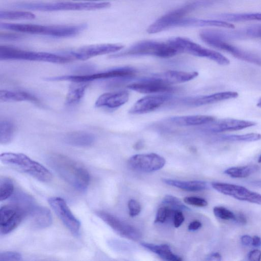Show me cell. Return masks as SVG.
<instances>
[{
	"instance_id": "1",
	"label": "cell",
	"mask_w": 261,
	"mask_h": 261,
	"mask_svg": "<svg viewBox=\"0 0 261 261\" xmlns=\"http://www.w3.org/2000/svg\"><path fill=\"white\" fill-rule=\"evenodd\" d=\"M47 161L51 168L66 182L79 191H86L90 175L82 165L66 155L56 153L49 154Z\"/></svg>"
},
{
	"instance_id": "2",
	"label": "cell",
	"mask_w": 261,
	"mask_h": 261,
	"mask_svg": "<svg viewBox=\"0 0 261 261\" xmlns=\"http://www.w3.org/2000/svg\"><path fill=\"white\" fill-rule=\"evenodd\" d=\"M1 162L7 166L26 173L44 182L52 179L50 172L39 163L21 153L4 152L0 155Z\"/></svg>"
},
{
	"instance_id": "3",
	"label": "cell",
	"mask_w": 261,
	"mask_h": 261,
	"mask_svg": "<svg viewBox=\"0 0 261 261\" xmlns=\"http://www.w3.org/2000/svg\"><path fill=\"white\" fill-rule=\"evenodd\" d=\"M179 51L167 41L166 42L153 40L138 42L126 49L111 56L112 58L128 56H153L163 58L172 57Z\"/></svg>"
},
{
	"instance_id": "4",
	"label": "cell",
	"mask_w": 261,
	"mask_h": 261,
	"mask_svg": "<svg viewBox=\"0 0 261 261\" xmlns=\"http://www.w3.org/2000/svg\"><path fill=\"white\" fill-rule=\"evenodd\" d=\"M72 60L67 55L29 51L13 46H0V60H24L61 64L70 62Z\"/></svg>"
},
{
	"instance_id": "5",
	"label": "cell",
	"mask_w": 261,
	"mask_h": 261,
	"mask_svg": "<svg viewBox=\"0 0 261 261\" xmlns=\"http://www.w3.org/2000/svg\"><path fill=\"white\" fill-rule=\"evenodd\" d=\"M211 3L207 0L197 1L174 9L155 20L147 28V31L149 34H155L175 28L176 24L187 14Z\"/></svg>"
},
{
	"instance_id": "6",
	"label": "cell",
	"mask_w": 261,
	"mask_h": 261,
	"mask_svg": "<svg viewBox=\"0 0 261 261\" xmlns=\"http://www.w3.org/2000/svg\"><path fill=\"white\" fill-rule=\"evenodd\" d=\"M111 4L102 3L59 2L55 3H20L13 5L15 8L42 11L64 10H91L109 7Z\"/></svg>"
},
{
	"instance_id": "7",
	"label": "cell",
	"mask_w": 261,
	"mask_h": 261,
	"mask_svg": "<svg viewBox=\"0 0 261 261\" xmlns=\"http://www.w3.org/2000/svg\"><path fill=\"white\" fill-rule=\"evenodd\" d=\"M167 41L176 48L179 53H186L193 56L207 58L222 65L230 63V61L221 54L201 46L187 38L177 37L170 38Z\"/></svg>"
},
{
	"instance_id": "8",
	"label": "cell",
	"mask_w": 261,
	"mask_h": 261,
	"mask_svg": "<svg viewBox=\"0 0 261 261\" xmlns=\"http://www.w3.org/2000/svg\"><path fill=\"white\" fill-rule=\"evenodd\" d=\"M136 69L129 67L113 68L100 72L85 75H60L45 79L48 81H68L75 83H88L91 81L114 78H126L134 76Z\"/></svg>"
},
{
	"instance_id": "9",
	"label": "cell",
	"mask_w": 261,
	"mask_h": 261,
	"mask_svg": "<svg viewBox=\"0 0 261 261\" xmlns=\"http://www.w3.org/2000/svg\"><path fill=\"white\" fill-rule=\"evenodd\" d=\"M25 216L24 209L15 203L2 206L0 209L1 234H7L14 230L25 218Z\"/></svg>"
},
{
	"instance_id": "10",
	"label": "cell",
	"mask_w": 261,
	"mask_h": 261,
	"mask_svg": "<svg viewBox=\"0 0 261 261\" xmlns=\"http://www.w3.org/2000/svg\"><path fill=\"white\" fill-rule=\"evenodd\" d=\"M200 39L208 45L230 53L240 60L261 65V58L252 53L241 49L221 39L199 33Z\"/></svg>"
},
{
	"instance_id": "11",
	"label": "cell",
	"mask_w": 261,
	"mask_h": 261,
	"mask_svg": "<svg viewBox=\"0 0 261 261\" xmlns=\"http://www.w3.org/2000/svg\"><path fill=\"white\" fill-rule=\"evenodd\" d=\"M48 203L66 227L74 235L80 232L81 223L74 216L66 202L60 197H51Z\"/></svg>"
},
{
	"instance_id": "12",
	"label": "cell",
	"mask_w": 261,
	"mask_h": 261,
	"mask_svg": "<svg viewBox=\"0 0 261 261\" xmlns=\"http://www.w3.org/2000/svg\"><path fill=\"white\" fill-rule=\"evenodd\" d=\"M95 213L121 237L133 241H138L141 238V233L138 229L116 216L103 211H98Z\"/></svg>"
},
{
	"instance_id": "13",
	"label": "cell",
	"mask_w": 261,
	"mask_h": 261,
	"mask_svg": "<svg viewBox=\"0 0 261 261\" xmlns=\"http://www.w3.org/2000/svg\"><path fill=\"white\" fill-rule=\"evenodd\" d=\"M212 187L219 192L237 199L261 205V194L239 185L213 182Z\"/></svg>"
},
{
	"instance_id": "14",
	"label": "cell",
	"mask_w": 261,
	"mask_h": 261,
	"mask_svg": "<svg viewBox=\"0 0 261 261\" xmlns=\"http://www.w3.org/2000/svg\"><path fill=\"white\" fill-rule=\"evenodd\" d=\"M165 163V159L155 153L135 154L128 161V166L131 169L143 172H151L160 170Z\"/></svg>"
},
{
	"instance_id": "15",
	"label": "cell",
	"mask_w": 261,
	"mask_h": 261,
	"mask_svg": "<svg viewBox=\"0 0 261 261\" xmlns=\"http://www.w3.org/2000/svg\"><path fill=\"white\" fill-rule=\"evenodd\" d=\"M205 33L224 41L246 38H261V24H254L235 30L205 29Z\"/></svg>"
},
{
	"instance_id": "16",
	"label": "cell",
	"mask_w": 261,
	"mask_h": 261,
	"mask_svg": "<svg viewBox=\"0 0 261 261\" xmlns=\"http://www.w3.org/2000/svg\"><path fill=\"white\" fill-rule=\"evenodd\" d=\"M124 46L120 44H100L84 46L68 51L67 55L73 59L86 60L92 57L114 53L121 50Z\"/></svg>"
},
{
	"instance_id": "17",
	"label": "cell",
	"mask_w": 261,
	"mask_h": 261,
	"mask_svg": "<svg viewBox=\"0 0 261 261\" xmlns=\"http://www.w3.org/2000/svg\"><path fill=\"white\" fill-rule=\"evenodd\" d=\"M25 218L32 227L37 229L45 228L52 223V217L49 210L44 206L36 205L33 201L24 208Z\"/></svg>"
},
{
	"instance_id": "18",
	"label": "cell",
	"mask_w": 261,
	"mask_h": 261,
	"mask_svg": "<svg viewBox=\"0 0 261 261\" xmlns=\"http://www.w3.org/2000/svg\"><path fill=\"white\" fill-rule=\"evenodd\" d=\"M255 124V122L250 121L227 118L217 121L215 120L210 123L203 125L201 130L212 133H221L241 130Z\"/></svg>"
},
{
	"instance_id": "19",
	"label": "cell",
	"mask_w": 261,
	"mask_h": 261,
	"mask_svg": "<svg viewBox=\"0 0 261 261\" xmlns=\"http://www.w3.org/2000/svg\"><path fill=\"white\" fill-rule=\"evenodd\" d=\"M170 98V95L165 94L146 96L137 101L128 112L132 114L151 112L161 107Z\"/></svg>"
},
{
	"instance_id": "20",
	"label": "cell",
	"mask_w": 261,
	"mask_h": 261,
	"mask_svg": "<svg viewBox=\"0 0 261 261\" xmlns=\"http://www.w3.org/2000/svg\"><path fill=\"white\" fill-rule=\"evenodd\" d=\"M127 87L130 90L144 94L168 93L175 90L170 85L160 82L150 76L130 84Z\"/></svg>"
},
{
	"instance_id": "21",
	"label": "cell",
	"mask_w": 261,
	"mask_h": 261,
	"mask_svg": "<svg viewBox=\"0 0 261 261\" xmlns=\"http://www.w3.org/2000/svg\"><path fill=\"white\" fill-rule=\"evenodd\" d=\"M238 96L239 94L237 92L225 91L207 95L185 98L182 99L181 102L184 105L190 107H199L235 98Z\"/></svg>"
},
{
	"instance_id": "22",
	"label": "cell",
	"mask_w": 261,
	"mask_h": 261,
	"mask_svg": "<svg viewBox=\"0 0 261 261\" xmlns=\"http://www.w3.org/2000/svg\"><path fill=\"white\" fill-rule=\"evenodd\" d=\"M198 75V73L197 71L169 70L153 74L150 77L160 82L170 85L171 84L190 81Z\"/></svg>"
},
{
	"instance_id": "23",
	"label": "cell",
	"mask_w": 261,
	"mask_h": 261,
	"mask_svg": "<svg viewBox=\"0 0 261 261\" xmlns=\"http://www.w3.org/2000/svg\"><path fill=\"white\" fill-rule=\"evenodd\" d=\"M129 99L126 91L105 93L100 95L95 103L97 108H118L125 104Z\"/></svg>"
},
{
	"instance_id": "24",
	"label": "cell",
	"mask_w": 261,
	"mask_h": 261,
	"mask_svg": "<svg viewBox=\"0 0 261 261\" xmlns=\"http://www.w3.org/2000/svg\"><path fill=\"white\" fill-rule=\"evenodd\" d=\"M214 27L233 29L234 26L230 22L220 19H203L197 18L184 17L175 25L176 27Z\"/></svg>"
},
{
	"instance_id": "25",
	"label": "cell",
	"mask_w": 261,
	"mask_h": 261,
	"mask_svg": "<svg viewBox=\"0 0 261 261\" xmlns=\"http://www.w3.org/2000/svg\"><path fill=\"white\" fill-rule=\"evenodd\" d=\"M215 120L216 118L212 116L191 115L171 117L168 121L176 126H190L205 125Z\"/></svg>"
},
{
	"instance_id": "26",
	"label": "cell",
	"mask_w": 261,
	"mask_h": 261,
	"mask_svg": "<svg viewBox=\"0 0 261 261\" xmlns=\"http://www.w3.org/2000/svg\"><path fill=\"white\" fill-rule=\"evenodd\" d=\"M0 28L20 33L47 36L49 25L1 22Z\"/></svg>"
},
{
	"instance_id": "27",
	"label": "cell",
	"mask_w": 261,
	"mask_h": 261,
	"mask_svg": "<svg viewBox=\"0 0 261 261\" xmlns=\"http://www.w3.org/2000/svg\"><path fill=\"white\" fill-rule=\"evenodd\" d=\"M0 100L3 102L30 101L39 103V99L32 94L22 91L1 90Z\"/></svg>"
},
{
	"instance_id": "28",
	"label": "cell",
	"mask_w": 261,
	"mask_h": 261,
	"mask_svg": "<svg viewBox=\"0 0 261 261\" xmlns=\"http://www.w3.org/2000/svg\"><path fill=\"white\" fill-rule=\"evenodd\" d=\"M95 141L94 136L84 131H75L68 133L65 137L66 142L71 145L78 147H88Z\"/></svg>"
},
{
	"instance_id": "29",
	"label": "cell",
	"mask_w": 261,
	"mask_h": 261,
	"mask_svg": "<svg viewBox=\"0 0 261 261\" xmlns=\"http://www.w3.org/2000/svg\"><path fill=\"white\" fill-rule=\"evenodd\" d=\"M162 181L169 186L189 192L200 191L207 188L206 182L201 180L183 181L164 178Z\"/></svg>"
},
{
	"instance_id": "30",
	"label": "cell",
	"mask_w": 261,
	"mask_h": 261,
	"mask_svg": "<svg viewBox=\"0 0 261 261\" xmlns=\"http://www.w3.org/2000/svg\"><path fill=\"white\" fill-rule=\"evenodd\" d=\"M141 245L147 249L158 255L162 259L168 261H181L182 258L175 254L167 244L157 245L147 242H142Z\"/></svg>"
},
{
	"instance_id": "31",
	"label": "cell",
	"mask_w": 261,
	"mask_h": 261,
	"mask_svg": "<svg viewBox=\"0 0 261 261\" xmlns=\"http://www.w3.org/2000/svg\"><path fill=\"white\" fill-rule=\"evenodd\" d=\"M88 85L87 83H75L69 87L65 98L67 105L72 106L78 103L84 97Z\"/></svg>"
},
{
	"instance_id": "32",
	"label": "cell",
	"mask_w": 261,
	"mask_h": 261,
	"mask_svg": "<svg viewBox=\"0 0 261 261\" xmlns=\"http://www.w3.org/2000/svg\"><path fill=\"white\" fill-rule=\"evenodd\" d=\"M218 19L227 22L261 21V13H222L215 16Z\"/></svg>"
},
{
	"instance_id": "33",
	"label": "cell",
	"mask_w": 261,
	"mask_h": 261,
	"mask_svg": "<svg viewBox=\"0 0 261 261\" xmlns=\"http://www.w3.org/2000/svg\"><path fill=\"white\" fill-rule=\"evenodd\" d=\"M258 169L257 165H248L228 168L224 171V173L233 178H244L256 172Z\"/></svg>"
},
{
	"instance_id": "34",
	"label": "cell",
	"mask_w": 261,
	"mask_h": 261,
	"mask_svg": "<svg viewBox=\"0 0 261 261\" xmlns=\"http://www.w3.org/2000/svg\"><path fill=\"white\" fill-rule=\"evenodd\" d=\"M15 126L13 123L9 120H4L0 121V143L6 145L10 143L13 138Z\"/></svg>"
},
{
	"instance_id": "35",
	"label": "cell",
	"mask_w": 261,
	"mask_h": 261,
	"mask_svg": "<svg viewBox=\"0 0 261 261\" xmlns=\"http://www.w3.org/2000/svg\"><path fill=\"white\" fill-rule=\"evenodd\" d=\"M261 139V135L258 133H249L243 135H224L218 136L217 140L229 142H252Z\"/></svg>"
},
{
	"instance_id": "36",
	"label": "cell",
	"mask_w": 261,
	"mask_h": 261,
	"mask_svg": "<svg viewBox=\"0 0 261 261\" xmlns=\"http://www.w3.org/2000/svg\"><path fill=\"white\" fill-rule=\"evenodd\" d=\"M14 186L11 179L1 176L0 178V200L4 201L11 197L14 192Z\"/></svg>"
},
{
	"instance_id": "37",
	"label": "cell",
	"mask_w": 261,
	"mask_h": 261,
	"mask_svg": "<svg viewBox=\"0 0 261 261\" xmlns=\"http://www.w3.org/2000/svg\"><path fill=\"white\" fill-rule=\"evenodd\" d=\"M35 18L34 14L25 11H1V19H33Z\"/></svg>"
},
{
	"instance_id": "38",
	"label": "cell",
	"mask_w": 261,
	"mask_h": 261,
	"mask_svg": "<svg viewBox=\"0 0 261 261\" xmlns=\"http://www.w3.org/2000/svg\"><path fill=\"white\" fill-rule=\"evenodd\" d=\"M162 204L174 210H190L189 207L185 205L178 198L170 195H167L163 198Z\"/></svg>"
},
{
	"instance_id": "39",
	"label": "cell",
	"mask_w": 261,
	"mask_h": 261,
	"mask_svg": "<svg viewBox=\"0 0 261 261\" xmlns=\"http://www.w3.org/2000/svg\"><path fill=\"white\" fill-rule=\"evenodd\" d=\"M175 211L168 206L164 205L160 207L157 211L154 223L165 222L171 215H173Z\"/></svg>"
},
{
	"instance_id": "40",
	"label": "cell",
	"mask_w": 261,
	"mask_h": 261,
	"mask_svg": "<svg viewBox=\"0 0 261 261\" xmlns=\"http://www.w3.org/2000/svg\"><path fill=\"white\" fill-rule=\"evenodd\" d=\"M213 212L216 217L225 220H234L236 215L229 210L223 206H215Z\"/></svg>"
},
{
	"instance_id": "41",
	"label": "cell",
	"mask_w": 261,
	"mask_h": 261,
	"mask_svg": "<svg viewBox=\"0 0 261 261\" xmlns=\"http://www.w3.org/2000/svg\"><path fill=\"white\" fill-rule=\"evenodd\" d=\"M22 255L16 251H3L0 253V261H17L21 260Z\"/></svg>"
},
{
	"instance_id": "42",
	"label": "cell",
	"mask_w": 261,
	"mask_h": 261,
	"mask_svg": "<svg viewBox=\"0 0 261 261\" xmlns=\"http://www.w3.org/2000/svg\"><path fill=\"white\" fill-rule=\"evenodd\" d=\"M184 201L187 204L199 207H204L208 204L204 199L194 196L186 197L184 198Z\"/></svg>"
},
{
	"instance_id": "43",
	"label": "cell",
	"mask_w": 261,
	"mask_h": 261,
	"mask_svg": "<svg viewBox=\"0 0 261 261\" xmlns=\"http://www.w3.org/2000/svg\"><path fill=\"white\" fill-rule=\"evenodd\" d=\"M128 208L129 216L132 217H134L140 214L141 210V206L140 203L137 200L131 199L128 202Z\"/></svg>"
},
{
	"instance_id": "44",
	"label": "cell",
	"mask_w": 261,
	"mask_h": 261,
	"mask_svg": "<svg viewBox=\"0 0 261 261\" xmlns=\"http://www.w3.org/2000/svg\"><path fill=\"white\" fill-rule=\"evenodd\" d=\"M23 36L22 35L13 33H1L0 40L5 41H17L22 39Z\"/></svg>"
},
{
	"instance_id": "45",
	"label": "cell",
	"mask_w": 261,
	"mask_h": 261,
	"mask_svg": "<svg viewBox=\"0 0 261 261\" xmlns=\"http://www.w3.org/2000/svg\"><path fill=\"white\" fill-rule=\"evenodd\" d=\"M185 220L184 216L180 210H175L173 214V223L176 228L179 227Z\"/></svg>"
},
{
	"instance_id": "46",
	"label": "cell",
	"mask_w": 261,
	"mask_h": 261,
	"mask_svg": "<svg viewBox=\"0 0 261 261\" xmlns=\"http://www.w3.org/2000/svg\"><path fill=\"white\" fill-rule=\"evenodd\" d=\"M248 258L251 261H260L261 260V251L259 250H253L250 251Z\"/></svg>"
},
{
	"instance_id": "47",
	"label": "cell",
	"mask_w": 261,
	"mask_h": 261,
	"mask_svg": "<svg viewBox=\"0 0 261 261\" xmlns=\"http://www.w3.org/2000/svg\"><path fill=\"white\" fill-rule=\"evenodd\" d=\"M202 226L200 222L195 220L191 222L188 225V228L190 231H195L199 229Z\"/></svg>"
},
{
	"instance_id": "48",
	"label": "cell",
	"mask_w": 261,
	"mask_h": 261,
	"mask_svg": "<svg viewBox=\"0 0 261 261\" xmlns=\"http://www.w3.org/2000/svg\"><path fill=\"white\" fill-rule=\"evenodd\" d=\"M238 223L241 224H245L247 223V219L243 213H239L236 215L234 220Z\"/></svg>"
},
{
	"instance_id": "49",
	"label": "cell",
	"mask_w": 261,
	"mask_h": 261,
	"mask_svg": "<svg viewBox=\"0 0 261 261\" xmlns=\"http://www.w3.org/2000/svg\"><path fill=\"white\" fill-rule=\"evenodd\" d=\"M241 240L243 245L249 246L252 244V238L249 235L245 234L242 236Z\"/></svg>"
},
{
	"instance_id": "50",
	"label": "cell",
	"mask_w": 261,
	"mask_h": 261,
	"mask_svg": "<svg viewBox=\"0 0 261 261\" xmlns=\"http://www.w3.org/2000/svg\"><path fill=\"white\" fill-rule=\"evenodd\" d=\"M221 255L218 252H214L210 254L206 258V260H221Z\"/></svg>"
},
{
	"instance_id": "51",
	"label": "cell",
	"mask_w": 261,
	"mask_h": 261,
	"mask_svg": "<svg viewBox=\"0 0 261 261\" xmlns=\"http://www.w3.org/2000/svg\"><path fill=\"white\" fill-rule=\"evenodd\" d=\"M251 245L255 247H260L261 246V238L257 236H254L252 238Z\"/></svg>"
},
{
	"instance_id": "52",
	"label": "cell",
	"mask_w": 261,
	"mask_h": 261,
	"mask_svg": "<svg viewBox=\"0 0 261 261\" xmlns=\"http://www.w3.org/2000/svg\"><path fill=\"white\" fill-rule=\"evenodd\" d=\"M250 183L254 187L261 188V179L251 181Z\"/></svg>"
},
{
	"instance_id": "53",
	"label": "cell",
	"mask_w": 261,
	"mask_h": 261,
	"mask_svg": "<svg viewBox=\"0 0 261 261\" xmlns=\"http://www.w3.org/2000/svg\"><path fill=\"white\" fill-rule=\"evenodd\" d=\"M257 106L259 108H261V98L258 100V101L257 103Z\"/></svg>"
},
{
	"instance_id": "54",
	"label": "cell",
	"mask_w": 261,
	"mask_h": 261,
	"mask_svg": "<svg viewBox=\"0 0 261 261\" xmlns=\"http://www.w3.org/2000/svg\"><path fill=\"white\" fill-rule=\"evenodd\" d=\"M258 163H261V155L259 156L258 159Z\"/></svg>"
},
{
	"instance_id": "55",
	"label": "cell",
	"mask_w": 261,
	"mask_h": 261,
	"mask_svg": "<svg viewBox=\"0 0 261 261\" xmlns=\"http://www.w3.org/2000/svg\"><path fill=\"white\" fill-rule=\"evenodd\" d=\"M85 1H96V0H85Z\"/></svg>"
}]
</instances>
